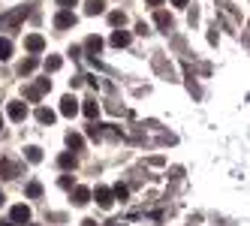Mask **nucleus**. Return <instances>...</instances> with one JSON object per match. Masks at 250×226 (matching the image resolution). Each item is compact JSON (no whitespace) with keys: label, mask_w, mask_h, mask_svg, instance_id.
<instances>
[{"label":"nucleus","mask_w":250,"mask_h":226,"mask_svg":"<svg viewBox=\"0 0 250 226\" xmlns=\"http://www.w3.org/2000/svg\"><path fill=\"white\" fill-rule=\"evenodd\" d=\"M45 91H51V82H48V79H40V82H37V84H30V88H27V91H24V97H27V100H30V103H40V100H42V94H45Z\"/></svg>","instance_id":"obj_1"},{"label":"nucleus","mask_w":250,"mask_h":226,"mask_svg":"<svg viewBox=\"0 0 250 226\" xmlns=\"http://www.w3.org/2000/svg\"><path fill=\"white\" fill-rule=\"evenodd\" d=\"M27 6H19V9H15V12H9V15H3V19H0V24H3V27H15V24H21L24 19H27Z\"/></svg>","instance_id":"obj_2"},{"label":"nucleus","mask_w":250,"mask_h":226,"mask_svg":"<svg viewBox=\"0 0 250 226\" xmlns=\"http://www.w3.org/2000/svg\"><path fill=\"white\" fill-rule=\"evenodd\" d=\"M91 199H97L100 208H112V205H115V196H112V190H109V187H97L94 193H91Z\"/></svg>","instance_id":"obj_3"},{"label":"nucleus","mask_w":250,"mask_h":226,"mask_svg":"<svg viewBox=\"0 0 250 226\" xmlns=\"http://www.w3.org/2000/svg\"><path fill=\"white\" fill-rule=\"evenodd\" d=\"M21 175V166L12 163V160H0V178H19Z\"/></svg>","instance_id":"obj_4"},{"label":"nucleus","mask_w":250,"mask_h":226,"mask_svg":"<svg viewBox=\"0 0 250 226\" xmlns=\"http://www.w3.org/2000/svg\"><path fill=\"white\" fill-rule=\"evenodd\" d=\"M6 115H9L12 121H24V118H27V106H24L21 100H15V103H9V106H6Z\"/></svg>","instance_id":"obj_5"},{"label":"nucleus","mask_w":250,"mask_h":226,"mask_svg":"<svg viewBox=\"0 0 250 226\" xmlns=\"http://www.w3.org/2000/svg\"><path fill=\"white\" fill-rule=\"evenodd\" d=\"M27 220H30V208H27V205H12L9 223H27Z\"/></svg>","instance_id":"obj_6"},{"label":"nucleus","mask_w":250,"mask_h":226,"mask_svg":"<svg viewBox=\"0 0 250 226\" xmlns=\"http://www.w3.org/2000/svg\"><path fill=\"white\" fill-rule=\"evenodd\" d=\"M24 48L30 51V55H40V51L45 48V40L40 37V33H30V37L24 40Z\"/></svg>","instance_id":"obj_7"},{"label":"nucleus","mask_w":250,"mask_h":226,"mask_svg":"<svg viewBox=\"0 0 250 226\" xmlns=\"http://www.w3.org/2000/svg\"><path fill=\"white\" fill-rule=\"evenodd\" d=\"M73 24H76V15L69 12V9H63V12L55 15V27L58 30H66V27H73Z\"/></svg>","instance_id":"obj_8"},{"label":"nucleus","mask_w":250,"mask_h":226,"mask_svg":"<svg viewBox=\"0 0 250 226\" xmlns=\"http://www.w3.org/2000/svg\"><path fill=\"white\" fill-rule=\"evenodd\" d=\"M76 112H79V100H73V97L66 94V97L61 100V115H66V118H73Z\"/></svg>","instance_id":"obj_9"},{"label":"nucleus","mask_w":250,"mask_h":226,"mask_svg":"<svg viewBox=\"0 0 250 226\" xmlns=\"http://www.w3.org/2000/svg\"><path fill=\"white\" fill-rule=\"evenodd\" d=\"M69 190H73V202L76 205H87V202H91V190H87V187H69Z\"/></svg>","instance_id":"obj_10"},{"label":"nucleus","mask_w":250,"mask_h":226,"mask_svg":"<svg viewBox=\"0 0 250 226\" xmlns=\"http://www.w3.org/2000/svg\"><path fill=\"white\" fill-rule=\"evenodd\" d=\"M109 42H112L115 48H124V45H130V33H127V30H115Z\"/></svg>","instance_id":"obj_11"},{"label":"nucleus","mask_w":250,"mask_h":226,"mask_svg":"<svg viewBox=\"0 0 250 226\" xmlns=\"http://www.w3.org/2000/svg\"><path fill=\"white\" fill-rule=\"evenodd\" d=\"M58 166H61V169H76V166H79L76 154H69V151H66V154H61V157H58Z\"/></svg>","instance_id":"obj_12"},{"label":"nucleus","mask_w":250,"mask_h":226,"mask_svg":"<svg viewBox=\"0 0 250 226\" xmlns=\"http://www.w3.org/2000/svg\"><path fill=\"white\" fill-rule=\"evenodd\" d=\"M37 63H40V61H37V58H33V55H30V58H24V61L19 63V73H21V76H30V73H33V69H37Z\"/></svg>","instance_id":"obj_13"},{"label":"nucleus","mask_w":250,"mask_h":226,"mask_svg":"<svg viewBox=\"0 0 250 226\" xmlns=\"http://www.w3.org/2000/svg\"><path fill=\"white\" fill-rule=\"evenodd\" d=\"M66 145H69V151H82L84 148V139L79 133H66Z\"/></svg>","instance_id":"obj_14"},{"label":"nucleus","mask_w":250,"mask_h":226,"mask_svg":"<svg viewBox=\"0 0 250 226\" xmlns=\"http://www.w3.org/2000/svg\"><path fill=\"white\" fill-rule=\"evenodd\" d=\"M84 12H87V15H100V12H105V3H103V0H87V3H84Z\"/></svg>","instance_id":"obj_15"},{"label":"nucleus","mask_w":250,"mask_h":226,"mask_svg":"<svg viewBox=\"0 0 250 226\" xmlns=\"http://www.w3.org/2000/svg\"><path fill=\"white\" fill-rule=\"evenodd\" d=\"M55 118H58V115L51 112V109H45V106L37 109V121H40V124H55Z\"/></svg>","instance_id":"obj_16"},{"label":"nucleus","mask_w":250,"mask_h":226,"mask_svg":"<svg viewBox=\"0 0 250 226\" xmlns=\"http://www.w3.org/2000/svg\"><path fill=\"white\" fill-rule=\"evenodd\" d=\"M84 48L91 51V55H100V51H103V40L100 37H87L84 40Z\"/></svg>","instance_id":"obj_17"},{"label":"nucleus","mask_w":250,"mask_h":226,"mask_svg":"<svg viewBox=\"0 0 250 226\" xmlns=\"http://www.w3.org/2000/svg\"><path fill=\"white\" fill-rule=\"evenodd\" d=\"M154 21H157V27H163V30H169V27H172V15H169V12H163V9H160V12L154 15Z\"/></svg>","instance_id":"obj_18"},{"label":"nucleus","mask_w":250,"mask_h":226,"mask_svg":"<svg viewBox=\"0 0 250 226\" xmlns=\"http://www.w3.org/2000/svg\"><path fill=\"white\" fill-rule=\"evenodd\" d=\"M82 112H84L87 118H97V115H100V106H97V100H84V106H82Z\"/></svg>","instance_id":"obj_19"},{"label":"nucleus","mask_w":250,"mask_h":226,"mask_svg":"<svg viewBox=\"0 0 250 226\" xmlns=\"http://www.w3.org/2000/svg\"><path fill=\"white\" fill-rule=\"evenodd\" d=\"M24 157H27L30 163H40V160H42V151H40L37 145H30V148H24Z\"/></svg>","instance_id":"obj_20"},{"label":"nucleus","mask_w":250,"mask_h":226,"mask_svg":"<svg viewBox=\"0 0 250 226\" xmlns=\"http://www.w3.org/2000/svg\"><path fill=\"white\" fill-rule=\"evenodd\" d=\"M9 58H12V42L0 40V61H9Z\"/></svg>","instance_id":"obj_21"},{"label":"nucleus","mask_w":250,"mask_h":226,"mask_svg":"<svg viewBox=\"0 0 250 226\" xmlns=\"http://www.w3.org/2000/svg\"><path fill=\"white\" fill-rule=\"evenodd\" d=\"M124 21H127V15H124V12H109V24L112 27H124Z\"/></svg>","instance_id":"obj_22"},{"label":"nucleus","mask_w":250,"mask_h":226,"mask_svg":"<svg viewBox=\"0 0 250 226\" xmlns=\"http://www.w3.org/2000/svg\"><path fill=\"white\" fill-rule=\"evenodd\" d=\"M27 196H30V199H40V196H42V184L30 181V184H27Z\"/></svg>","instance_id":"obj_23"},{"label":"nucleus","mask_w":250,"mask_h":226,"mask_svg":"<svg viewBox=\"0 0 250 226\" xmlns=\"http://www.w3.org/2000/svg\"><path fill=\"white\" fill-rule=\"evenodd\" d=\"M61 63H63V61H61L58 55H51V58L45 61V73H55V69H61Z\"/></svg>","instance_id":"obj_24"},{"label":"nucleus","mask_w":250,"mask_h":226,"mask_svg":"<svg viewBox=\"0 0 250 226\" xmlns=\"http://www.w3.org/2000/svg\"><path fill=\"white\" fill-rule=\"evenodd\" d=\"M112 196H115V199H121V202H124V199H127V196H130V190H127V187H124V184H118V187H115V190H112Z\"/></svg>","instance_id":"obj_25"},{"label":"nucleus","mask_w":250,"mask_h":226,"mask_svg":"<svg viewBox=\"0 0 250 226\" xmlns=\"http://www.w3.org/2000/svg\"><path fill=\"white\" fill-rule=\"evenodd\" d=\"M61 187L69 190V187H73V178H69V175H61Z\"/></svg>","instance_id":"obj_26"},{"label":"nucleus","mask_w":250,"mask_h":226,"mask_svg":"<svg viewBox=\"0 0 250 226\" xmlns=\"http://www.w3.org/2000/svg\"><path fill=\"white\" fill-rule=\"evenodd\" d=\"M58 3H61V6H63V9H73V6H76V3H79V0H58Z\"/></svg>","instance_id":"obj_27"},{"label":"nucleus","mask_w":250,"mask_h":226,"mask_svg":"<svg viewBox=\"0 0 250 226\" xmlns=\"http://www.w3.org/2000/svg\"><path fill=\"white\" fill-rule=\"evenodd\" d=\"M145 3H148V6H160V3H163V0H145Z\"/></svg>","instance_id":"obj_28"},{"label":"nucleus","mask_w":250,"mask_h":226,"mask_svg":"<svg viewBox=\"0 0 250 226\" xmlns=\"http://www.w3.org/2000/svg\"><path fill=\"white\" fill-rule=\"evenodd\" d=\"M172 3H175V6H187V0H172Z\"/></svg>","instance_id":"obj_29"},{"label":"nucleus","mask_w":250,"mask_h":226,"mask_svg":"<svg viewBox=\"0 0 250 226\" xmlns=\"http://www.w3.org/2000/svg\"><path fill=\"white\" fill-rule=\"evenodd\" d=\"M84 226H97V223H94V220H84Z\"/></svg>","instance_id":"obj_30"},{"label":"nucleus","mask_w":250,"mask_h":226,"mask_svg":"<svg viewBox=\"0 0 250 226\" xmlns=\"http://www.w3.org/2000/svg\"><path fill=\"white\" fill-rule=\"evenodd\" d=\"M0 226H12V223H9V220H0Z\"/></svg>","instance_id":"obj_31"},{"label":"nucleus","mask_w":250,"mask_h":226,"mask_svg":"<svg viewBox=\"0 0 250 226\" xmlns=\"http://www.w3.org/2000/svg\"><path fill=\"white\" fill-rule=\"evenodd\" d=\"M3 202H6V196H3V193H0V205H3Z\"/></svg>","instance_id":"obj_32"},{"label":"nucleus","mask_w":250,"mask_h":226,"mask_svg":"<svg viewBox=\"0 0 250 226\" xmlns=\"http://www.w3.org/2000/svg\"><path fill=\"white\" fill-rule=\"evenodd\" d=\"M0 127H3V115H0Z\"/></svg>","instance_id":"obj_33"},{"label":"nucleus","mask_w":250,"mask_h":226,"mask_svg":"<svg viewBox=\"0 0 250 226\" xmlns=\"http://www.w3.org/2000/svg\"><path fill=\"white\" fill-rule=\"evenodd\" d=\"M121 226H124V223H121Z\"/></svg>","instance_id":"obj_34"}]
</instances>
